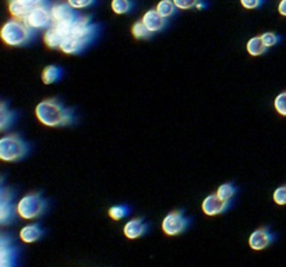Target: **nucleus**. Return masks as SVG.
Returning <instances> with one entry per match:
<instances>
[{"label":"nucleus","mask_w":286,"mask_h":267,"mask_svg":"<svg viewBox=\"0 0 286 267\" xmlns=\"http://www.w3.org/2000/svg\"><path fill=\"white\" fill-rule=\"evenodd\" d=\"M48 202L39 192L35 194H28L23 199L20 200L17 205V213L23 219L32 220L37 217H41L46 212Z\"/></svg>","instance_id":"nucleus-4"},{"label":"nucleus","mask_w":286,"mask_h":267,"mask_svg":"<svg viewBox=\"0 0 286 267\" xmlns=\"http://www.w3.org/2000/svg\"><path fill=\"white\" fill-rule=\"evenodd\" d=\"M274 202L277 205H286V185L279 186L274 192Z\"/></svg>","instance_id":"nucleus-27"},{"label":"nucleus","mask_w":286,"mask_h":267,"mask_svg":"<svg viewBox=\"0 0 286 267\" xmlns=\"http://www.w3.org/2000/svg\"><path fill=\"white\" fill-rule=\"evenodd\" d=\"M217 194H218L222 199L230 200L233 196H235V194H236V186L233 185V184H230V182H228V184H222V185L218 188Z\"/></svg>","instance_id":"nucleus-24"},{"label":"nucleus","mask_w":286,"mask_h":267,"mask_svg":"<svg viewBox=\"0 0 286 267\" xmlns=\"http://www.w3.org/2000/svg\"><path fill=\"white\" fill-rule=\"evenodd\" d=\"M177 9L180 10H190L197 6L200 0H173Z\"/></svg>","instance_id":"nucleus-29"},{"label":"nucleus","mask_w":286,"mask_h":267,"mask_svg":"<svg viewBox=\"0 0 286 267\" xmlns=\"http://www.w3.org/2000/svg\"><path fill=\"white\" fill-rule=\"evenodd\" d=\"M147 231H148V225L144 223L142 219L130 220L129 223H126L124 230H123L124 235L130 239H137L140 238V237H144Z\"/></svg>","instance_id":"nucleus-14"},{"label":"nucleus","mask_w":286,"mask_h":267,"mask_svg":"<svg viewBox=\"0 0 286 267\" xmlns=\"http://www.w3.org/2000/svg\"><path fill=\"white\" fill-rule=\"evenodd\" d=\"M129 213H130V209H129L126 205H117L109 209V216H111L113 220H116V221L124 219Z\"/></svg>","instance_id":"nucleus-23"},{"label":"nucleus","mask_w":286,"mask_h":267,"mask_svg":"<svg viewBox=\"0 0 286 267\" xmlns=\"http://www.w3.org/2000/svg\"><path fill=\"white\" fill-rule=\"evenodd\" d=\"M63 75V70L58 66H48L45 67V70L42 71V82L46 85L55 84L58 82Z\"/></svg>","instance_id":"nucleus-17"},{"label":"nucleus","mask_w":286,"mask_h":267,"mask_svg":"<svg viewBox=\"0 0 286 267\" xmlns=\"http://www.w3.org/2000/svg\"><path fill=\"white\" fill-rule=\"evenodd\" d=\"M88 45L90 42L84 41V39L77 38V36H67L63 39V42L60 45V50L66 54H78V53L83 52Z\"/></svg>","instance_id":"nucleus-13"},{"label":"nucleus","mask_w":286,"mask_h":267,"mask_svg":"<svg viewBox=\"0 0 286 267\" xmlns=\"http://www.w3.org/2000/svg\"><path fill=\"white\" fill-rule=\"evenodd\" d=\"M267 46L262 42L261 36H256L252 38L247 42V52L250 56H261L267 52Z\"/></svg>","instance_id":"nucleus-19"},{"label":"nucleus","mask_w":286,"mask_h":267,"mask_svg":"<svg viewBox=\"0 0 286 267\" xmlns=\"http://www.w3.org/2000/svg\"><path fill=\"white\" fill-rule=\"evenodd\" d=\"M28 152L29 146L17 134L6 135L0 139V159L5 162H19Z\"/></svg>","instance_id":"nucleus-3"},{"label":"nucleus","mask_w":286,"mask_h":267,"mask_svg":"<svg viewBox=\"0 0 286 267\" xmlns=\"http://www.w3.org/2000/svg\"><path fill=\"white\" fill-rule=\"evenodd\" d=\"M274 106H275V110H277L279 115L286 116V91L281 92V93L275 98Z\"/></svg>","instance_id":"nucleus-25"},{"label":"nucleus","mask_w":286,"mask_h":267,"mask_svg":"<svg viewBox=\"0 0 286 267\" xmlns=\"http://www.w3.org/2000/svg\"><path fill=\"white\" fill-rule=\"evenodd\" d=\"M261 38H262V42H264V45H265L267 48L275 46V45L279 42V36H278L277 33H274V32L262 33Z\"/></svg>","instance_id":"nucleus-26"},{"label":"nucleus","mask_w":286,"mask_h":267,"mask_svg":"<svg viewBox=\"0 0 286 267\" xmlns=\"http://www.w3.org/2000/svg\"><path fill=\"white\" fill-rule=\"evenodd\" d=\"M176 5L173 0H160L158 6H156V10H158V13H159L162 17H165L166 20L172 17V15H175L176 13Z\"/></svg>","instance_id":"nucleus-20"},{"label":"nucleus","mask_w":286,"mask_h":267,"mask_svg":"<svg viewBox=\"0 0 286 267\" xmlns=\"http://www.w3.org/2000/svg\"><path fill=\"white\" fill-rule=\"evenodd\" d=\"M262 2H264V0H240L243 7L247 10L258 9V7L262 5Z\"/></svg>","instance_id":"nucleus-30"},{"label":"nucleus","mask_w":286,"mask_h":267,"mask_svg":"<svg viewBox=\"0 0 286 267\" xmlns=\"http://www.w3.org/2000/svg\"><path fill=\"white\" fill-rule=\"evenodd\" d=\"M34 38L35 29L31 28L24 20H10L2 28V39L9 46H25Z\"/></svg>","instance_id":"nucleus-2"},{"label":"nucleus","mask_w":286,"mask_h":267,"mask_svg":"<svg viewBox=\"0 0 286 267\" xmlns=\"http://www.w3.org/2000/svg\"><path fill=\"white\" fill-rule=\"evenodd\" d=\"M230 207V200L222 199L218 194L208 195L203 202V212L207 216H217L225 213Z\"/></svg>","instance_id":"nucleus-8"},{"label":"nucleus","mask_w":286,"mask_h":267,"mask_svg":"<svg viewBox=\"0 0 286 267\" xmlns=\"http://www.w3.org/2000/svg\"><path fill=\"white\" fill-rule=\"evenodd\" d=\"M274 241V235L270 233V230L262 227V228L256 230L248 238V245L254 251H261V249L268 248Z\"/></svg>","instance_id":"nucleus-9"},{"label":"nucleus","mask_w":286,"mask_h":267,"mask_svg":"<svg viewBox=\"0 0 286 267\" xmlns=\"http://www.w3.org/2000/svg\"><path fill=\"white\" fill-rule=\"evenodd\" d=\"M13 195L9 191L3 189L2 191V196H0V220H2V224L6 225L9 224L10 221L14 220V205H13V200H11Z\"/></svg>","instance_id":"nucleus-11"},{"label":"nucleus","mask_w":286,"mask_h":267,"mask_svg":"<svg viewBox=\"0 0 286 267\" xmlns=\"http://www.w3.org/2000/svg\"><path fill=\"white\" fill-rule=\"evenodd\" d=\"M95 2H97V0H67L68 5L76 10L87 9V7H90L91 5H94Z\"/></svg>","instance_id":"nucleus-28"},{"label":"nucleus","mask_w":286,"mask_h":267,"mask_svg":"<svg viewBox=\"0 0 286 267\" xmlns=\"http://www.w3.org/2000/svg\"><path fill=\"white\" fill-rule=\"evenodd\" d=\"M13 124H14V113L7 109L6 102H2V106H0V129L6 131Z\"/></svg>","instance_id":"nucleus-18"},{"label":"nucleus","mask_w":286,"mask_h":267,"mask_svg":"<svg viewBox=\"0 0 286 267\" xmlns=\"http://www.w3.org/2000/svg\"><path fill=\"white\" fill-rule=\"evenodd\" d=\"M278 11H279V14L286 17V0H281V3L278 6Z\"/></svg>","instance_id":"nucleus-32"},{"label":"nucleus","mask_w":286,"mask_h":267,"mask_svg":"<svg viewBox=\"0 0 286 267\" xmlns=\"http://www.w3.org/2000/svg\"><path fill=\"white\" fill-rule=\"evenodd\" d=\"M45 235V231L41 228L39 224H29L25 225L20 231V238L23 239L25 243H34L42 238Z\"/></svg>","instance_id":"nucleus-15"},{"label":"nucleus","mask_w":286,"mask_h":267,"mask_svg":"<svg viewBox=\"0 0 286 267\" xmlns=\"http://www.w3.org/2000/svg\"><path fill=\"white\" fill-rule=\"evenodd\" d=\"M37 119L48 127H66L76 123V116L72 109L64 107L59 100L48 99L41 102L35 109Z\"/></svg>","instance_id":"nucleus-1"},{"label":"nucleus","mask_w":286,"mask_h":267,"mask_svg":"<svg viewBox=\"0 0 286 267\" xmlns=\"http://www.w3.org/2000/svg\"><path fill=\"white\" fill-rule=\"evenodd\" d=\"M131 33H133V36L136 39H148L151 36V31L146 27V24L142 23V20L141 21H137L136 24L133 25V28H131Z\"/></svg>","instance_id":"nucleus-22"},{"label":"nucleus","mask_w":286,"mask_h":267,"mask_svg":"<svg viewBox=\"0 0 286 267\" xmlns=\"http://www.w3.org/2000/svg\"><path fill=\"white\" fill-rule=\"evenodd\" d=\"M63 35L59 32L55 27H52V25L49 27L44 36L45 43H46L50 49H60V45L63 42Z\"/></svg>","instance_id":"nucleus-16"},{"label":"nucleus","mask_w":286,"mask_h":267,"mask_svg":"<svg viewBox=\"0 0 286 267\" xmlns=\"http://www.w3.org/2000/svg\"><path fill=\"white\" fill-rule=\"evenodd\" d=\"M133 9L131 0H112V10L116 14H127Z\"/></svg>","instance_id":"nucleus-21"},{"label":"nucleus","mask_w":286,"mask_h":267,"mask_svg":"<svg viewBox=\"0 0 286 267\" xmlns=\"http://www.w3.org/2000/svg\"><path fill=\"white\" fill-rule=\"evenodd\" d=\"M189 225L190 220L185 217V215L179 210L169 213L162 221V230L166 235H179L185 233Z\"/></svg>","instance_id":"nucleus-5"},{"label":"nucleus","mask_w":286,"mask_h":267,"mask_svg":"<svg viewBox=\"0 0 286 267\" xmlns=\"http://www.w3.org/2000/svg\"><path fill=\"white\" fill-rule=\"evenodd\" d=\"M68 3H55L50 9L55 24H70L77 20L78 14Z\"/></svg>","instance_id":"nucleus-7"},{"label":"nucleus","mask_w":286,"mask_h":267,"mask_svg":"<svg viewBox=\"0 0 286 267\" xmlns=\"http://www.w3.org/2000/svg\"><path fill=\"white\" fill-rule=\"evenodd\" d=\"M10 2V0H9ZM19 3H21L23 6H25L27 9H34L37 6H42L46 3V0H17Z\"/></svg>","instance_id":"nucleus-31"},{"label":"nucleus","mask_w":286,"mask_h":267,"mask_svg":"<svg viewBox=\"0 0 286 267\" xmlns=\"http://www.w3.org/2000/svg\"><path fill=\"white\" fill-rule=\"evenodd\" d=\"M24 21L31 28L42 29L46 28V27H50L52 23H53V18H52V13L46 7V5H42L29 10V13L27 14Z\"/></svg>","instance_id":"nucleus-6"},{"label":"nucleus","mask_w":286,"mask_h":267,"mask_svg":"<svg viewBox=\"0 0 286 267\" xmlns=\"http://www.w3.org/2000/svg\"><path fill=\"white\" fill-rule=\"evenodd\" d=\"M142 23L146 24V27L150 29L151 32H159L166 27V18L158 13V10H150L147 11L144 17H142Z\"/></svg>","instance_id":"nucleus-12"},{"label":"nucleus","mask_w":286,"mask_h":267,"mask_svg":"<svg viewBox=\"0 0 286 267\" xmlns=\"http://www.w3.org/2000/svg\"><path fill=\"white\" fill-rule=\"evenodd\" d=\"M0 256H2V266L11 267L14 266L15 259H17V251L13 246V238L7 237L6 234L2 235V242H0Z\"/></svg>","instance_id":"nucleus-10"}]
</instances>
